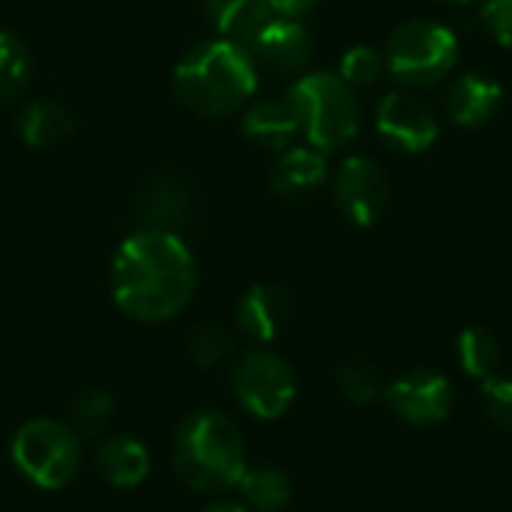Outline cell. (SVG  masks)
I'll return each instance as SVG.
<instances>
[{"instance_id":"1","label":"cell","mask_w":512,"mask_h":512,"mask_svg":"<svg viewBox=\"0 0 512 512\" xmlns=\"http://www.w3.org/2000/svg\"><path fill=\"white\" fill-rule=\"evenodd\" d=\"M114 303L147 324L174 318L195 291V261L171 231H138L111 264Z\"/></svg>"},{"instance_id":"2","label":"cell","mask_w":512,"mask_h":512,"mask_svg":"<svg viewBox=\"0 0 512 512\" xmlns=\"http://www.w3.org/2000/svg\"><path fill=\"white\" fill-rule=\"evenodd\" d=\"M174 468L195 492H225L246 474V444L240 426L219 411L186 417L174 435Z\"/></svg>"},{"instance_id":"3","label":"cell","mask_w":512,"mask_h":512,"mask_svg":"<svg viewBox=\"0 0 512 512\" xmlns=\"http://www.w3.org/2000/svg\"><path fill=\"white\" fill-rule=\"evenodd\" d=\"M255 84L252 54L231 39L195 48L174 69L177 96L198 114H231L255 93Z\"/></svg>"},{"instance_id":"4","label":"cell","mask_w":512,"mask_h":512,"mask_svg":"<svg viewBox=\"0 0 512 512\" xmlns=\"http://www.w3.org/2000/svg\"><path fill=\"white\" fill-rule=\"evenodd\" d=\"M288 102L297 111L300 129L318 150H336L360 129V102L342 75H306L291 87Z\"/></svg>"},{"instance_id":"5","label":"cell","mask_w":512,"mask_h":512,"mask_svg":"<svg viewBox=\"0 0 512 512\" xmlns=\"http://www.w3.org/2000/svg\"><path fill=\"white\" fill-rule=\"evenodd\" d=\"M12 465L39 489H63L81 462V444L72 423L60 420H30L24 423L9 447Z\"/></svg>"},{"instance_id":"6","label":"cell","mask_w":512,"mask_h":512,"mask_svg":"<svg viewBox=\"0 0 512 512\" xmlns=\"http://www.w3.org/2000/svg\"><path fill=\"white\" fill-rule=\"evenodd\" d=\"M459 60V39L438 21H408L402 24L384 48V66L390 75L408 87L438 84Z\"/></svg>"},{"instance_id":"7","label":"cell","mask_w":512,"mask_h":512,"mask_svg":"<svg viewBox=\"0 0 512 512\" xmlns=\"http://www.w3.org/2000/svg\"><path fill=\"white\" fill-rule=\"evenodd\" d=\"M231 387L237 402L258 420L282 417L297 396L294 369L273 351L243 354L231 372Z\"/></svg>"},{"instance_id":"8","label":"cell","mask_w":512,"mask_h":512,"mask_svg":"<svg viewBox=\"0 0 512 512\" xmlns=\"http://www.w3.org/2000/svg\"><path fill=\"white\" fill-rule=\"evenodd\" d=\"M336 204L354 225H375L390 204V180L381 165L366 156L345 159L336 177Z\"/></svg>"},{"instance_id":"9","label":"cell","mask_w":512,"mask_h":512,"mask_svg":"<svg viewBox=\"0 0 512 512\" xmlns=\"http://www.w3.org/2000/svg\"><path fill=\"white\" fill-rule=\"evenodd\" d=\"M378 135L405 150V153H423L438 138V120L426 102L408 93H387L375 114Z\"/></svg>"},{"instance_id":"10","label":"cell","mask_w":512,"mask_h":512,"mask_svg":"<svg viewBox=\"0 0 512 512\" xmlns=\"http://www.w3.org/2000/svg\"><path fill=\"white\" fill-rule=\"evenodd\" d=\"M390 408L411 426H435L453 408L450 381L435 372H411L387 387Z\"/></svg>"},{"instance_id":"11","label":"cell","mask_w":512,"mask_h":512,"mask_svg":"<svg viewBox=\"0 0 512 512\" xmlns=\"http://www.w3.org/2000/svg\"><path fill=\"white\" fill-rule=\"evenodd\" d=\"M252 51L276 72H297L312 57V33L294 18H276L252 36Z\"/></svg>"},{"instance_id":"12","label":"cell","mask_w":512,"mask_h":512,"mask_svg":"<svg viewBox=\"0 0 512 512\" xmlns=\"http://www.w3.org/2000/svg\"><path fill=\"white\" fill-rule=\"evenodd\" d=\"M501 96H504V90L498 81H492L480 72H465L462 78H456L447 87L444 108H447L450 120L459 126H483L501 108Z\"/></svg>"},{"instance_id":"13","label":"cell","mask_w":512,"mask_h":512,"mask_svg":"<svg viewBox=\"0 0 512 512\" xmlns=\"http://www.w3.org/2000/svg\"><path fill=\"white\" fill-rule=\"evenodd\" d=\"M291 300L279 285H252L237 303V324L255 342H273L288 324Z\"/></svg>"},{"instance_id":"14","label":"cell","mask_w":512,"mask_h":512,"mask_svg":"<svg viewBox=\"0 0 512 512\" xmlns=\"http://www.w3.org/2000/svg\"><path fill=\"white\" fill-rule=\"evenodd\" d=\"M192 198L177 177H156L138 195V219L150 231H177L186 225Z\"/></svg>"},{"instance_id":"15","label":"cell","mask_w":512,"mask_h":512,"mask_svg":"<svg viewBox=\"0 0 512 512\" xmlns=\"http://www.w3.org/2000/svg\"><path fill=\"white\" fill-rule=\"evenodd\" d=\"M96 468L111 486L135 489L138 483H144V477L150 471V453L138 438L117 435V438H108L96 450Z\"/></svg>"},{"instance_id":"16","label":"cell","mask_w":512,"mask_h":512,"mask_svg":"<svg viewBox=\"0 0 512 512\" xmlns=\"http://www.w3.org/2000/svg\"><path fill=\"white\" fill-rule=\"evenodd\" d=\"M324 177H327L324 156L312 147H294L273 165L270 186L276 195L294 198V195H306L315 186H321Z\"/></svg>"},{"instance_id":"17","label":"cell","mask_w":512,"mask_h":512,"mask_svg":"<svg viewBox=\"0 0 512 512\" xmlns=\"http://www.w3.org/2000/svg\"><path fill=\"white\" fill-rule=\"evenodd\" d=\"M210 21L231 42H252L270 21V0H204Z\"/></svg>"},{"instance_id":"18","label":"cell","mask_w":512,"mask_h":512,"mask_svg":"<svg viewBox=\"0 0 512 512\" xmlns=\"http://www.w3.org/2000/svg\"><path fill=\"white\" fill-rule=\"evenodd\" d=\"M297 129H300V120H297V111L288 99L285 102H279V99L258 102L243 120V132L249 138L267 144V147L288 144L297 135Z\"/></svg>"},{"instance_id":"19","label":"cell","mask_w":512,"mask_h":512,"mask_svg":"<svg viewBox=\"0 0 512 512\" xmlns=\"http://www.w3.org/2000/svg\"><path fill=\"white\" fill-rule=\"evenodd\" d=\"M18 132L30 147H51L72 132V117L66 114L63 105L39 99V102H30L24 114L18 117Z\"/></svg>"},{"instance_id":"20","label":"cell","mask_w":512,"mask_h":512,"mask_svg":"<svg viewBox=\"0 0 512 512\" xmlns=\"http://www.w3.org/2000/svg\"><path fill=\"white\" fill-rule=\"evenodd\" d=\"M237 486L246 504L258 512H279L291 501V480L276 468H246Z\"/></svg>"},{"instance_id":"21","label":"cell","mask_w":512,"mask_h":512,"mask_svg":"<svg viewBox=\"0 0 512 512\" xmlns=\"http://www.w3.org/2000/svg\"><path fill=\"white\" fill-rule=\"evenodd\" d=\"M459 363L468 375L474 378H492L498 372L501 363V348L498 339L483 330V327H471L459 336Z\"/></svg>"},{"instance_id":"22","label":"cell","mask_w":512,"mask_h":512,"mask_svg":"<svg viewBox=\"0 0 512 512\" xmlns=\"http://www.w3.org/2000/svg\"><path fill=\"white\" fill-rule=\"evenodd\" d=\"M30 75V60L24 45L12 33H0V99L15 96Z\"/></svg>"},{"instance_id":"23","label":"cell","mask_w":512,"mask_h":512,"mask_svg":"<svg viewBox=\"0 0 512 512\" xmlns=\"http://www.w3.org/2000/svg\"><path fill=\"white\" fill-rule=\"evenodd\" d=\"M114 414V399L105 390H87L72 405V429L84 435H96Z\"/></svg>"},{"instance_id":"24","label":"cell","mask_w":512,"mask_h":512,"mask_svg":"<svg viewBox=\"0 0 512 512\" xmlns=\"http://www.w3.org/2000/svg\"><path fill=\"white\" fill-rule=\"evenodd\" d=\"M228 354H231V336L222 327H198L189 336V357L204 369L219 366Z\"/></svg>"},{"instance_id":"25","label":"cell","mask_w":512,"mask_h":512,"mask_svg":"<svg viewBox=\"0 0 512 512\" xmlns=\"http://www.w3.org/2000/svg\"><path fill=\"white\" fill-rule=\"evenodd\" d=\"M384 66V57L378 51H372L369 45H354L345 57H342V66H339V75L348 81V84H372L378 78Z\"/></svg>"},{"instance_id":"26","label":"cell","mask_w":512,"mask_h":512,"mask_svg":"<svg viewBox=\"0 0 512 512\" xmlns=\"http://www.w3.org/2000/svg\"><path fill=\"white\" fill-rule=\"evenodd\" d=\"M483 408L489 420L501 429L512 432V381L510 378H486L483 381Z\"/></svg>"},{"instance_id":"27","label":"cell","mask_w":512,"mask_h":512,"mask_svg":"<svg viewBox=\"0 0 512 512\" xmlns=\"http://www.w3.org/2000/svg\"><path fill=\"white\" fill-rule=\"evenodd\" d=\"M339 387H342V393H345L351 402H357V405H366V402L378 399V393H381L378 375H375V369L366 366V363H351V366H345V369L339 372Z\"/></svg>"},{"instance_id":"28","label":"cell","mask_w":512,"mask_h":512,"mask_svg":"<svg viewBox=\"0 0 512 512\" xmlns=\"http://www.w3.org/2000/svg\"><path fill=\"white\" fill-rule=\"evenodd\" d=\"M483 21L501 45L512 48V0H486Z\"/></svg>"},{"instance_id":"29","label":"cell","mask_w":512,"mask_h":512,"mask_svg":"<svg viewBox=\"0 0 512 512\" xmlns=\"http://www.w3.org/2000/svg\"><path fill=\"white\" fill-rule=\"evenodd\" d=\"M315 6V0H270V12H279L282 18H297L303 12H309Z\"/></svg>"},{"instance_id":"30","label":"cell","mask_w":512,"mask_h":512,"mask_svg":"<svg viewBox=\"0 0 512 512\" xmlns=\"http://www.w3.org/2000/svg\"><path fill=\"white\" fill-rule=\"evenodd\" d=\"M207 512H249L246 507H240V504H216V507H210Z\"/></svg>"},{"instance_id":"31","label":"cell","mask_w":512,"mask_h":512,"mask_svg":"<svg viewBox=\"0 0 512 512\" xmlns=\"http://www.w3.org/2000/svg\"><path fill=\"white\" fill-rule=\"evenodd\" d=\"M444 3H453V6H462V3H471V0H444Z\"/></svg>"}]
</instances>
